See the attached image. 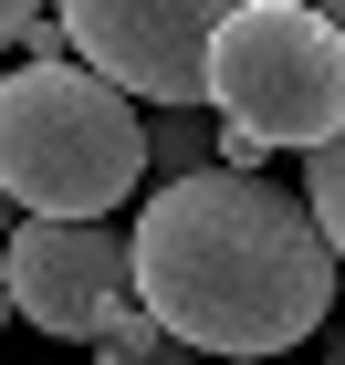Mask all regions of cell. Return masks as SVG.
Returning <instances> with one entry per match:
<instances>
[{
    "mask_svg": "<svg viewBox=\"0 0 345 365\" xmlns=\"http://www.w3.org/2000/svg\"><path fill=\"white\" fill-rule=\"evenodd\" d=\"M335 240L314 230L304 198L272 178L199 168L136 209V303L168 324L189 355H251L283 365L335 313Z\"/></svg>",
    "mask_w": 345,
    "mask_h": 365,
    "instance_id": "6da1fadb",
    "label": "cell"
},
{
    "mask_svg": "<svg viewBox=\"0 0 345 365\" xmlns=\"http://www.w3.org/2000/svg\"><path fill=\"white\" fill-rule=\"evenodd\" d=\"M0 188L21 220H115L146 188V115L84 63H21L0 84Z\"/></svg>",
    "mask_w": 345,
    "mask_h": 365,
    "instance_id": "7a4b0ae2",
    "label": "cell"
},
{
    "mask_svg": "<svg viewBox=\"0 0 345 365\" xmlns=\"http://www.w3.org/2000/svg\"><path fill=\"white\" fill-rule=\"evenodd\" d=\"M209 105L230 136L272 146H335L345 136V21H324L314 0H251L241 21L209 42Z\"/></svg>",
    "mask_w": 345,
    "mask_h": 365,
    "instance_id": "3957f363",
    "label": "cell"
},
{
    "mask_svg": "<svg viewBox=\"0 0 345 365\" xmlns=\"http://www.w3.org/2000/svg\"><path fill=\"white\" fill-rule=\"evenodd\" d=\"M241 11L251 0H53L74 63L146 105H209V42Z\"/></svg>",
    "mask_w": 345,
    "mask_h": 365,
    "instance_id": "277c9868",
    "label": "cell"
},
{
    "mask_svg": "<svg viewBox=\"0 0 345 365\" xmlns=\"http://www.w3.org/2000/svg\"><path fill=\"white\" fill-rule=\"evenodd\" d=\"M0 272H11V303L21 324L63 344H105V324L136 303V240H115L105 220H21L0 240Z\"/></svg>",
    "mask_w": 345,
    "mask_h": 365,
    "instance_id": "5b68a950",
    "label": "cell"
},
{
    "mask_svg": "<svg viewBox=\"0 0 345 365\" xmlns=\"http://www.w3.org/2000/svg\"><path fill=\"white\" fill-rule=\"evenodd\" d=\"M105 365H199V355H189V344H178L146 303H126V313L105 324Z\"/></svg>",
    "mask_w": 345,
    "mask_h": 365,
    "instance_id": "8992f818",
    "label": "cell"
},
{
    "mask_svg": "<svg viewBox=\"0 0 345 365\" xmlns=\"http://www.w3.org/2000/svg\"><path fill=\"white\" fill-rule=\"evenodd\" d=\"M146 168H157V178H199V168H209V125H199V105H168L157 125H146Z\"/></svg>",
    "mask_w": 345,
    "mask_h": 365,
    "instance_id": "52a82bcc",
    "label": "cell"
},
{
    "mask_svg": "<svg viewBox=\"0 0 345 365\" xmlns=\"http://www.w3.org/2000/svg\"><path fill=\"white\" fill-rule=\"evenodd\" d=\"M304 209H314V230L335 240V261H345V136L314 146V168H304Z\"/></svg>",
    "mask_w": 345,
    "mask_h": 365,
    "instance_id": "ba28073f",
    "label": "cell"
},
{
    "mask_svg": "<svg viewBox=\"0 0 345 365\" xmlns=\"http://www.w3.org/2000/svg\"><path fill=\"white\" fill-rule=\"evenodd\" d=\"M31 21H42V0H0V42H21Z\"/></svg>",
    "mask_w": 345,
    "mask_h": 365,
    "instance_id": "9c48e42d",
    "label": "cell"
},
{
    "mask_svg": "<svg viewBox=\"0 0 345 365\" xmlns=\"http://www.w3.org/2000/svg\"><path fill=\"white\" fill-rule=\"evenodd\" d=\"M11 230H21V209H11V188H0V240H11Z\"/></svg>",
    "mask_w": 345,
    "mask_h": 365,
    "instance_id": "30bf717a",
    "label": "cell"
},
{
    "mask_svg": "<svg viewBox=\"0 0 345 365\" xmlns=\"http://www.w3.org/2000/svg\"><path fill=\"white\" fill-rule=\"evenodd\" d=\"M0 324H11V272H0Z\"/></svg>",
    "mask_w": 345,
    "mask_h": 365,
    "instance_id": "8fae6325",
    "label": "cell"
},
{
    "mask_svg": "<svg viewBox=\"0 0 345 365\" xmlns=\"http://www.w3.org/2000/svg\"><path fill=\"white\" fill-rule=\"evenodd\" d=\"M314 11H324V21H345V0H314Z\"/></svg>",
    "mask_w": 345,
    "mask_h": 365,
    "instance_id": "7c38bea8",
    "label": "cell"
},
{
    "mask_svg": "<svg viewBox=\"0 0 345 365\" xmlns=\"http://www.w3.org/2000/svg\"><path fill=\"white\" fill-rule=\"evenodd\" d=\"M283 365H293V355H283Z\"/></svg>",
    "mask_w": 345,
    "mask_h": 365,
    "instance_id": "4fadbf2b",
    "label": "cell"
}]
</instances>
